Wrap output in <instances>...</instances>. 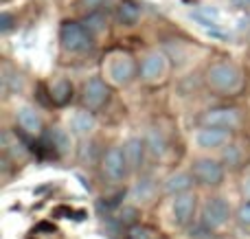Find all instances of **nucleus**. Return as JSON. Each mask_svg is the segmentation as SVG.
Returning a JSON list of instances; mask_svg holds the SVG:
<instances>
[{
	"mask_svg": "<svg viewBox=\"0 0 250 239\" xmlns=\"http://www.w3.org/2000/svg\"><path fill=\"white\" fill-rule=\"evenodd\" d=\"M145 143H147V152H149L151 156H156V158L165 156V152H167V140H165V136L160 134L158 130H149V132H147Z\"/></svg>",
	"mask_w": 250,
	"mask_h": 239,
	"instance_id": "obj_18",
	"label": "nucleus"
},
{
	"mask_svg": "<svg viewBox=\"0 0 250 239\" xmlns=\"http://www.w3.org/2000/svg\"><path fill=\"white\" fill-rule=\"evenodd\" d=\"M101 4H104V0H79L77 2V9L82 13H95V11H99L101 9Z\"/></svg>",
	"mask_w": 250,
	"mask_h": 239,
	"instance_id": "obj_25",
	"label": "nucleus"
},
{
	"mask_svg": "<svg viewBox=\"0 0 250 239\" xmlns=\"http://www.w3.org/2000/svg\"><path fill=\"white\" fill-rule=\"evenodd\" d=\"M195 143L202 149H217L230 143V130L229 127H215V125H204L202 130L195 134Z\"/></svg>",
	"mask_w": 250,
	"mask_h": 239,
	"instance_id": "obj_8",
	"label": "nucleus"
},
{
	"mask_svg": "<svg viewBox=\"0 0 250 239\" xmlns=\"http://www.w3.org/2000/svg\"><path fill=\"white\" fill-rule=\"evenodd\" d=\"M101 169H104V176L112 182H121L125 180L129 171V165L125 160V154L121 147H110L108 152L101 156Z\"/></svg>",
	"mask_w": 250,
	"mask_h": 239,
	"instance_id": "obj_5",
	"label": "nucleus"
},
{
	"mask_svg": "<svg viewBox=\"0 0 250 239\" xmlns=\"http://www.w3.org/2000/svg\"><path fill=\"white\" fill-rule=\"evenodd\" d=\"M154 193H156V184L151 178H143L136 182V187L132 189V198L138 202H151L154 200Z\"/></svg>",
	"mask_w": 250,
	"mask_h": 239,
	"instance_id": "obj_19",
	"label": "nucleus"
},
{
	"mask_svg": "<svg viewBox=\"0 0 250 239\" xmlns=\"http://www.w3.org/2000/svg\"><path fill=\"white\" fill-rule=\"evenodd\" d=\"M105 24H108V20H105L104 11H95V13H88L86 18H83V26H86L90 33H101V31L105 29Z\"/></svg>",
	"mask_w": 250,
	"mask_h": 239,
	"instance_id": "obj_21",
	"label": "nucleus"
},
{
	"mask_svg": "<svg viewBox=\"0 0 250 239\" xmlns=\"http://www.w3.org/2000/svg\"><path fill=\"white\" fill-rule=\"evenodd\" d=\"M200 121H202V125H215V127H229V130H233L239 123V114L233 108H213L208 112H204Z\"/></svg>",
	"mask_w": 250,
	"mask_h": 239,
	"instance_id": "obj_10",
	"label": "nucleus"
},
{
	"mask_svg": "<svg viewBox=\"0 0 250 239\" xmlns=\"http://www.w3.org/2000/svg\"><path fill=\"white\" fill-rule=\"evenodd\" d=\"M11 29H13V16L4 11L2 18H0V31H2V33H9Z\"/></svg>",
	"mask_w": 250,
	"mask_h": 239,
	"instance_id": "obj_28",
	"label": "nucleus"
},
{
	"mask_svg": "<svg viewBox=\"0 0 250 239\" xmlns=\"http://www.w3.org/2000/svg\"><path fill=\"white\" fill-rule=\"evenodd\" d=\"M145 149H147V143L138 136H132L127 139V143L123 145V154H125V160H127L129 169L136 171L143 167V158H145Z\"/></svg>",
	"mask_w": 250,
	"mask_h": 239,
	"instance_id": "obj_13",
	"label": "nucleus"
},
{
	"mask_svg": "<svg viewBox=\"0 0 250 239\" xmlns=\"http://www.w3.org/2000/svg\"><path fill=\"white\" fill-rule=\"evenodd\" d=\"M138 73H141L143 81H147V83L158 81V79L167 73V57H165L163 53H149V55L141 61Z\"/></svg>",
	"mask_w": 250,
	"mask_h": 239,
	"instance_id": "obj_9",
	"label": "nucleus"
},
{
	"mask_svg": "<svg viewBox=\"0 0 250 239\" xmlns=\"http://www.w3.org/2000/svg\"><path fill=\"white\" fill-rule=\"evenodd\" d=\"M207 81L208 86H213L220 92H235L242 86V73L235 64L229 61H220V64H213L207 73Z\"/></svg>",
	"mask_w": 250,
	"mask_h": 239,
	"instance_id": "obj_1",
	"label": "nucleus"
},
{
	"mask_svg": "<svg viewBox=\"0 0 250 239\" xmlns=\"http://www.w3.org/2000/svg\"><path fill=\"white\" fill-rule=\"evenodd\" d=\"M90 31L83 26V22L66 20L60 29V42L68 53H83L92 46Z\"/></svg>",
	"mask_w": 250,
	"mask_h": 239,
	"instance_id": "obj_2",
	"label": "nucleus"
},
{
	"mask_svg": "<svg viewBox=\"0 0 250 239\" xmlns=\"http://www.w3.org/2000/svg\"><path fill=\"white\" fill-rule=\"evenodd\" d=\"M235 218H237V222L242 224V226H248L250 228V202H244V204L239 206Z\"/></svg>",
	"mask_w": 250,
	"mask_h": 239,
	"instance_id": "obj_27",
	"label": "nucleus"
},
{
	"mask_svg": "<svg viewBox=\"0 0 250 239\" xmlns=\"http://www.w3.org/2000/svg\"><path fill=\"white\" fill-rule=\"evenodd\" d=\"M97 156H99V147H97V143H83L82 149H79V160H82V165L90 167L97 162Z\"/></svg>",
	"mask_w": 250,
	"mask_h": 239,
	"instance_id": "obj_22",
	"label": "nucleus"
},
{
	"mask_svg": "<svg viewBox=\"0 0 250 239\" xmlns=\"http://www.w3.org/2000/svg\"><path fill=\"white\" fill-rule=\"evenodd\" d=\"M191 174L204 187H217L224 180V165L213 158H198L191 165Z\"/></svg>",
	"mask_w": 250,
	"mask_h": 239,
	"instance_id": "obj_3",
	"label": "nucleus"
},
{
	"mask_svg": "<svg viewBox=\"0 0 250 239\" xmlns=\"http://www.w3.org/2000/svg\"><path fill=\"white\" fill-rule=\"evenodd\" d=\"M42 134L46 136L48 143L55 147V152L60 154V156H66V154L70 152V134L66 130H62V127H51V130H44Z\"/></svg>",
	"mask_w": 250,
	"mask_h": 239,
	"instance_id": "obj_16",
	"label": "nucleus"
},
{
	"mask_svg": "<svg viewBox=\"0 0 250 239\" xmlns=\"http://www.w3.org/2000/svg\"><path fill=\"white\" fill-rule=\"evenodd\" d=\"M141 18V4L136 0H121L117 7V20L125 26H134Z\"/></svg>",
	"mask_w": 250,
	"mask_h": 239,
	"instance_id": "obj_15",
	"label": "nucleus"
},
{
	"mask_svg": "<svg viewBox=\"0 0 250 239\" xmlns=\"http://www.w3.org/2000/svg\"><path fill=\"white\" fill-rule=\"evenodd\" d=\"M16 121H18V127H20L24 134H29V136H40L44 132L42 117H40L38 110L31 108V105H22V108L18 110Z\"/></svg>",
	"mask_w": 250,
	"mask_h": 239,
	"instance_id": "obj_11",
	"label": "nucleus"
},
{
	"mask_svg": "<svg viewBox=\"0 0 250 239\" xmlns=\"http://www.w3.org/2000/svg\"><path fill=\"white\" fill-rule=\"evenodd\" d=\"M136 75V64L129 55H119L117 60L110 64V77L117 86H123V83H129L132 77Z\"/></svg>",
	"mask_w": 250,
	"mask_h": 239,
	"instance_id": "obj_12",
	"label": "nucleus"
},
{
	"mask_svg": "<svg viewBox=\"0 0 250 239\" xmlns=\"http://www.w3.org/2000/svg\"><path fill=\"white\" fill-rule=\"evenodd\" d=\"M193 174H187V171H178V174H171L169 178H165L163 182V191L169 193V196H178V193H185L191 189L193 184Z\"/></svg>",
	"mask_w": 250,
	"mask_h": 239,
	"instance_id": "obj_14",
	"label": "nucleus"
},
{
	"mask_svg": "<svg viewBox=\"0 0 250 239\" xmlns=\"http://www.w3.org/2000/svg\"><path fill=\"white\" fill-rule=\"evenodd\" d=\"M110 97V86L101 77H92L83 83L82 90V103L88 110H99L101 105L108 101Z\"/></svg>",
	"mask_w": 250,
	"mask_h": 239,
	"instance_id": "obj_6",
	"label": "nucleus"
},
{
	"mask_svg": "<svg viewBox=\"0 0 250 239\" xmlns=\"http://www.w3.org/2000/svg\"><path fill=\"white\" fill-rule=\"evenodd\" d=\"M95 127V114L92 110H82V112H75L73 119H70V130L77 136H86L90 134V130Z\"/></svg>",
	"mask_w": 250,
	"mask_h": 239,
	"instance_id": "obj_17",
	"label": "nucleus"
},
{
	"mask_svg": "<svg viewBox=\"0 0 250 239\" xmlns=\"http://www.w3.org/2000/svg\"><path fill=\"white\" fill-rule=\"evenodd\" d=\"M136 218H138V211L134 206H123L119 211V224H125V226H132L136 224Z\"/></svg>",
	"mask_w": 250,
	"mask_h": 239,
	"instance_id": "obj_24",
	"label": "nucleus"
},
{
	"mask_svg": "<svg viewBox=\"0 0 250 239\" xmlns=\"http://www.w3.org/2000/svg\"><path fill=\"white\" fill-rule=\"evenodd\" d=\"M151 228L147 226H138V224H134L132 228H129V239H151Z\"/></svg>",
	"mask_w": 250,
	"mask_h": 239,
	"instance_id": "obj_26",
	"label": "nucleus"
},
{
	"mask_svg": "<svg viewBox=\"0 0 250 239\" xmlns=\"http://www.w3.org/2000/svg\"><path fill=\"white\" fill-rule=\"evenodd\" d=\"M51 99L55 105H66L70 99H73V83L70 81H57L55 86L51 88Z\"/></svg>",
	"mask_w": 250,
	"mask_h": 239,
	"instance_id": "obj_20",
	"label": "nucleus"
},
{
	"mask_svg": "<svg viewBox=\"0 0 250 239\" xmlns=\"http://www.w3.org/2000/svg\"><path fill=\"white\" fill-rule=\"evenodd\" d=\"M230 218V206L224 198H211L207 204L202 206V219L200 222L208 228V231H217L222 228Z\"/></svg>",
	"mask_w": 250,
	"mask_h": 239,
	"instance_id": "obj_4",
	"label": "nucleus"
},
{
	"mask_svg": "<svg viewBox=\"0 0 250 239\" xmlns=\"http://www.w3.org/2000/svg\"><path fill=\"white\" fill-rule=\"evenodd\" d=\"M224 162H229L230 167L242 165V149H239V145H229V149H224Z\"/></svg>",
	"mask_w": 250,
	"mask_h": 239,
	"instance_id": "obj_23",
	"label": "nucleus"
},
{
	"mask_svg": "<svg viewBox=\"0 0 250 239\" xmlns=\"http://www.w3.org/2000/svg\"><path fill=\"white\" fill-rule=\"evenodd\" d=\"M195 206H198V198H195V193H191V191L178 193L176 200H173V204H171L173 224H176V226H189V224L193 222Z\"/></svg>",
	"mask_w": 250,
	"mask_h": 239,
	"instance_id": "obj_7",
	"label": "nucleus"
},
{
	"mask_svg": "<svg viewBox=\"0 0 250 239\" xmlns=\"http://www.w3.org/2000/svg\"><path fill=\"white\" fill-rule=\"evenodd\" d=\"M242 191H244V196H246L248 200H250V176H248L246 180H244V184H242Z\"/></svg>",
	"mask_w": 250,
	"mask_h": 239,
	"instance_id": "obj_29",
	"label": "nucleus"
}]
</instances>
